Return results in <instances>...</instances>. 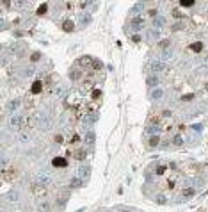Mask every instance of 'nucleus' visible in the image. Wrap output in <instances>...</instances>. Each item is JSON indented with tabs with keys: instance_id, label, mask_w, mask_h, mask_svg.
Returning <instances> with one entry per match:
<instances>
[{
	"instance_id": "nucleus-26",
	"label": "nucleus",
	"mask_w": 208,
	"mask_h": 212,
	"mask_svg": "<svg viewBox=\"0 0 208 212\" xmlns=\"http://www.w3.org/2000/svg\"><path fill=\"white\" fill-rule=\"evenodd\" d=\"M96 120H98V114H96V112H92V114L87 116V120L84 121V125H85V123H96Z\"/></svg>"
},
{
	"instance_id": "nucleus-36",
	"label": "nucleus",
	"mask_w": 208,
	"mask_h": 212,
	"mask_svg": "<svg viewBox=\"0 0 208 212\" xmlns=\"http://www.w3.org/2000/svg\"><path fill=\"white\" fill-rule=\"evenodd\" d=\"M173 143H174L176 146H181V145H183V139H181L180 135H174V139H173Z\"/></svg>"
},
{
	"instance_id": "nucleus-41",
	"label": "nucleus",
	"mask_w": 208,
	"mask_h": 212,
	"mask_svg": "<svg viewBox=\"0 0 208 212\" xmlns=\"http://www.w3.org/2000/svg\"><path fill=\"white\" fill-rule=\"evenodd\" d=\"M32 73H34V66H30V68H27V69H25V75H29V77H30Z\"/></svg>"
},
{
	"instance_id": "nucleus-40",
	"label": "nucleus",
	"mask_w": 208,
	"mask_h": 212,
	"mask_svg": "<svg viewBox=\"0 0 208 212\" xmlns=\"http://www.w3.org/2000/svg\"><path fill=\"white\" fill-rule=\"evenodd\" d=\"M39 57H41V54H39V52H36V54H32V57H30V59H32V62H37V61H39Z\"/></svg>"
},
{
	"instance_id": "nucleus-30",
	"label": "nucleus",
	"mask_w": 208,
	"mask_h": 212,
	"mask_svg": "<svg viewBox=\"0 0 208 212\" xmlns=\"http://www.w3.org/2000/svg\"><path fill=\"white\" fill-rule=\"evenodd\" d=\"M41 87H43V82H41V80H36V82L32 84V93H39Z\"/></svg>"
},
{
	"instance_id": "nucleus-12",
	"label": "nucleus",
	"mask_w": 208,
	"mask_h": 212,
	"mask_svg": "<svg viewBox=\"0 0 208 212\" xmlns=\"http://www.w3.org/2000/svg\"><path fill=\"white\" fill-rule=\"evenodd\" d=\"M20 105H21V100H20V98H14V100H11V102H9L7 111H9V112H14V111H18V109H20Z\"/></svg>"
},
{
	"instance_id": "nucleus-37",
	"label": "nucleus",
	"mask_w": 208,
	"mask_h": 212,
	"mask_svg": "<svg viewBox=\"0 0 208 212\" xmlns=\"http://www.w3.org/2000/svg\"><path fill=\"white\" fill-rule=\"evenodd\" d=\"M102 61H98V59H94V61H92V68H94V69H102Z\"/></svg>"
},
{
	"instance_id": "nucleus-46",
	"label": "nucleus",
	"mask_w": 208,
	"mask_h": 212,
	"mask_svg": "<svg viewBox=\"0 0 208 212\" xmlns=\"http://www.w3.org/2000/svg\"><path fill=\"white\" fill-rule=\"evenodd\" d=\"M77 157H78L80 160H82V159H85V152H84V150H82V152H78V153H77Z\"/></svg>"
},
{
	"instance_id": "nucleus-45",
	"label": "nucleus",
	"mask_w": 208,
	"mask_h": 212,
	"mask_svg": "<svg viewBox=\"0 0 208 212\" xmlns=\"http://www.w3.org/2000/svg\"><path fill=\"white\" fill-rule=\"evenodd\" d=\"M192 98H194V95H187V96H183L181 100H183V102H190Z\"/></svg>"
},
{
	"instance_id": "nucleus-2",
	"label": "nucleus",
	"mask_w": 208,
	"mask_h": 212,
	"mask_svg": "<svg viewBox=\"0 0 208 212\" xmlns=\"http://www.w3.org/2000/svg\"><path fill=\"white\" fill-rule=\"evenodd\" d=\"M23 123H25V116L14 114L11 120H9V125H11V128H14V130H21V128H23Z\"/></svg>"
},
{
	"instance_id": "nucleus-11",
	"label": "nucleus",
	"mask_w": 208,
	"mask_h": 212,
	"mask_svg": "<svg viewBox=\"0 0 208 212\" xmlns=\"http://www.w3.org/2000/svg\"><path fill=\"white\" fill-rule=\"evenodd\" d=\"M166 25V18L164 16H157V18H153V29H162V27H164Z\"/></svg>"
},
{
	"instance_id": "nucleus-34",
	"label": "nucleus",
	"mask_w": 208,
	"mask_h": 212,
	"mask_svg": "<svg viewBox=\"0 0 208 212\" xmlns=\"http://www.w3.org/2000/svg\"><path fill=\"white\" fill-rule=\"evenodd\" d=\"M91 21V16L89 14H85V16H80V25L84 27V25H87V23Z\"/></svg>"
},
{
	"instance_id": "nucleus-20",
	"label": "nucleus",
	"mask_w": 208,
	"mask_h": 212,
	"mask_svg": "<svg viewBox=\"0 0 208 212\" xmlns=\"http://www.w3.org/2000/svg\"><path fill=\"white\" fill-rule=\"evenodd\" d=\"M146 38H148V39H158V38H160V30H158V29H149V30L146 32Z\"/></svg>"
},
{
	"instance_id": "nucleus-24",
	"label": "nucleus",
	"mask_w": 208,
	"mask_h": 212,
	"mask_svg": "<svg viewBox=\"0 0 208 212\" xmlns=\"http://www.w3.org/2000/svg\"><path fill=\"white\" fill-rule=\"evenodd\" d=\"M142 9H144V4H142V2H137V4L130 9V13H132V14H137V13H141Z\"/></svg>"
},
{
	"instance_id": "nucleus-14",
	"label": "nucleus",
	"mask_w": 208,
	"mask_h": 212,
	"mask_svg": "<svg viewBox=\"0 0 208 212\" xmlns=\"http://www.w3.org/2000/svg\"><path fill=\"white\" fill-rule=\"evenodd\" d=\"M89 175H91V168H89V166H80V168H78V175H77V177H80V178L84 180V178H87Z\"/></svg>"
},
{
	"instance_id": "nucleus-8",
	"label": "nucleus",
	"mask_w": 208,
	"mask_h": 212,
	"mask_svg": "<svg viewBox=\"0 0 208 212\" xmlns=\"http://www.w3.org/2000/svg\"><path fill=\"white\" fill-rule=\"evenodd\" d=\"M162 96H164V89H162V87H155V89H151V93H149V98H151V100H160Z\"/></svg>"
},
{
	"instance_id": "nucleus-5",
	"label": "nucleus",
	"mask_w": 208,
	"mask_h": 212,
	"mask_svg": "<svg viewBox=\"0 0 208 212\" xmlns=\"http://www.w3.org/2000/svg\"><path fill=\"white\" fill-rule=\"evenodd\" d=\"M39 184H43V185H48L50 182H52V175L48 173V171H41V173H37V178H36Z\"/></svg>"
},
{
	"instance_id": "nucleus-32",
	"label": "nucleus",
	"mask_w": 208,
	"mask_h": 212,
	"mask_svg": "<svg viewBox=\"0 0 208 212\" xmlns=\"http://www.w3.org/2000/svg\"><path fill=\"white\" fill-rule=\"evenodd\" d=\"M196 2H194V0H180V6L181 7H192Z\"/></svg>"
},
{
	"instance_id": "nucleus-6",
	"label": "nucleus",
	"mask_w": 208,
	"mask_h": 212,
	"mask_svg": "<svg viewBox=\"0 0 208 212\" xmlns=\"http://www.w3.org/2000/svg\"><path fill=\"white\" fill-rule=\"evenodd\" d=\"M4 200H6V201H9V203H16V201L20 200V193H18L16 189H11V191L4 196Z\"/></svg>"
},
{
	"instance_id": "nucleus-35",
	"label": "nucleus",
	"mask_w": 208,
	"mask_h": 212,
	"mask_svg": "<svg viewBox=\"0 0 208 212\" xmlns=\"http://www.w3.org/2000/svg\"><path fill=\"white\" fill-rule=\"evenodd\" d=\"M89 62H91V57H80V59H78V66H84V64L87 66Z\"/></svg>"
},
{
	"instance_id": "nucleus-47",
	"label": "nucleus",
	"mask_w": 208,
	"mask_h": 212,
	"mask_svg": "<svg viewBox=\"0 0 208 212\" xmlns=\"http://www.w3.org/2000/svg\"><path fill=\"white\" fill-rule=\"evenodd\" d=\"M192 128H194V130H199V132H201V130H203V125H201V123H199V125H192Z\"/></svg>"
},
{
	"instance_id": "nucleus-18",
	"label": "nucleus",
	"mask_w": 208,
	"mask_h": 212,
	"mask_svg": "<svg viewBox=\"0 0 208 212\" xmlns=\"http://www.w3.org/2000/svg\"><path fill=\"white\" fill-rule=\"evenodd\" d=\"M196 194V187H183V193H181V196L187 200V198H190V196H194Z\"/></svg>"
},
{
	"instance_id": "nucleus-3",
	"label": "nucleus",
	"mask_w": 208,
	"mask_h": 212,
	"mask_svg": "<svg viewBox=\"0 0 208 212\" xmlns=\"http://www.w3.org/2000/svg\"><path fill=\"white\" fill-rule=\"evenodd\" d=\"M128 27H130L132 30H142V27H144V18H142V16H135V18H132Z\"/></svg>"
},
{
	"instance_id": "nucleus-4",
	"label": "nucleus",
	"mask_w": 208,
	"mask_h": 212,
	"mask_svg": "<svg viewBox=\"0 0 208 212\" xmlns=\"http://www.w3.org/2000/svg\"><path fill=\"white\" fill-rule=\"evenodd\" d=\"M30 189H32V194H36V196H41V194H44V191H46V185H43V184H39L37 180L30 185Z\"/></svg>"
},
{
	"instance_id": "nucleus-19",
	"label": "nucleus",
	"mask_w": 208,
	"mask_h": 212,
	"mask_svg": "<svg viewBox=\"0 0 208 212\" xmlns=\"http://www.w3.org/2000/svg\"><path fill=\"white\" fill-rule=\"evenodd\" d=\"M80 75H82V69H78V68H75V69H71V72H69V79H71L73 82L80 80Z\"/></svg>"
},
{
	"instance_id": "nucleus-28",
	"label": "nucleus",
	"mask_w": 208,
	"mask_h": 212,
	"mask_svg": "<svg viewBox=\"0 0 208 212\" xmlns=\"http://www.w3.org/2000/svg\"><path fill=\"white\" fill-rule=\"evenodd\" d=\"M146 132H148L149 135H157V134H158V127H155V125H148V127H146Z\"/></svg>"
},
{
	"instance_id": "nucleus-27",
	"label": "nucleus",
	"mask_w": 208,
	"mask_h": 212,
	"mask_svg": "<svg viewBox=\"0 0 208 212\" xmlns=\"http://www.w3.org/2000/svg\"><path fill=\"white\" fill-rule=\"evenodd\" d=\"M155 201H157V203H160V205H166V203H167V198H166L164 194H160V193H158V194L155 196Z\"/></svg>"
},
{
	"instance_id": "nucleus-22",
	"label": "nucleus",
	"mask_w": 208,
	"mask_h": 212,
	"mask_svg": "<svg viewBox=\"0 0 208 212\" xmlns=\"http://www.w3.org/2000/svg\"><path fill=\"white\" fill-rule=\"evenodd\" d=\"M173 57H174L173 48H167V50H164V52H162V61H171Z\"/></svg>"
},
{
	"instance_id": "nucleus-25",
	"label": "nucleus",
	"mask_w": 208,
	"mask_h": 212,
	"mask_svg": "<svg viewBox=\"0 0 208 212\" xmlns=\"http://www.w3.org/2000/svg\"><path fill=\"white\" fill-rule=\"evenodd\" d=\"M190 50H192V52H201V50H203V43H201V41L192 43V45H190Z\"/></svg>"
},
{
	"instance_id": "nucleus-39",
	"label": "nucleus",
	"mask_w": 208,
	"mask_h": 212,
	"mask_svg": "<svg viewBox=\"0 0 208 212\" xmlns=\"http://www.w3.org/2000/svg\"><path fill=\"white\" fill-rule=\"evenodd\" d=\"M46 9H48V7H46V4L39 6V7H37V14H43V13H46Z\"/></svg>"
},
{
	"instance_id": "nucleus-15",
	"label": "nucleus",
	"mask_w": 208,
	"mask_h": 212,
	"mask_svg": "<svg viewBox=\"0 0 208 212\" xmlns=\"http://www.w3.org/2000/svg\"><path fill=\"white\" fill-rule=\"evenodd\" d=\"M73 29H75V23L71 20H64L62 21V30L64 32H73Z\"/></svg>"
},
{
	"instance_id": "nucleus-9",
	"label": "nucleus",
	"mask_w": 208,
	"mask_h": 212,
	"mask_svg": "<svg viewBox=\"0 0 208 212\" xmlns=\"http://www.w3.org/2000/svg\"><path fill=\"white\" fill-rule=\"evenodd\" d=\"M158 82H160V79H158V75H149L148 79H146V86L148 87H158Z\"/></svg>"
},
{
	"instance_id": "nucleus-7",
	"label": "nucleus",
	"mask_w": 208,
	"mask_h": 212,
	"mask_svg": "<svg viewBox=\"0 0 208 212\" xmlns=\"http://www.w3.org/2000/svg\"><path fill=\"white\" fill-rule=\"evenodd\" d=\"M94 141H96V134L94 132H85V135H84V143H85V146H92L94 145Z\"/></svg>"
},
{
	"instance_id": "nucleus-10",
	"label": "nucleus",
	"mask_w": 208,
	"mask_h": 212,
	"mask_svg": "<svg viewBox=\"0 0 208 212\" xmlns=\"http://www.w3.org/2000/svg\"><path fill=\"white\" fill-rule=\"evenodd\" d=\"M37 125H39L41 128H48V127H50L48 118H46L44 114H37Z\"/></svg>"
},
{
	"instance_id": "nucleus-17",
	"label": "nucleus",
	"mask_w": 208,
	"mask_h": 212,
	"mask_svg": "<svg viewBox=\"0 0 208 212\" xmlns=\"http://www.w3.org/2000/svg\"><path fill=\"white\" fill-rule=\"evenodd\" d=\"M37 212H50V201H46V200L39 201L37 203Z\"/></svg>"
},
{
	"instance_id": "nucleus-43",
	"label": "nucleus",
	"mask_w": 208,
	"mask_h": 212,
	"mask_svg": "<svg viewBox=\"0 0 208 212\" xmlns=\"http://www.w3.org/2000/svg\"><path fill=\"white\" fill-rule=\"evenodd\" d=\"M91 4H94V2H80V7H82V9H85V7H89Z\"/></svg>"
},
{
	"instance_id": "nucleus-23",
	"label": "nucleus",
	"mask_w": 208,
	"mask_h": 212,
	"mask_svg": "<svg viewBox=\"0 0 208 212\" xmlns=\"http://www.w3.org/2000/svg\"><path fill=\"white\" fill-rule=\"evenodd\" d=\"M30 139H32L30 132H20V143H29Z\"/></svg>"
},
{
	"instance_id": "nucleus-38",
	"label": "nucleus",
	"mask_w": 208,
	"mask_h": 212,
	"mask_svg": "<svg viewBox=\"0 0 208 212\" xmlns=\"http://www.w3.org/2000/svg\"><path fill=\"white\" fill-rule=\"evenodd\" d=\"M66 200H68V193H64V194H61V196H59V203H61V205H64V203H66Z\"/></svg>"
},
{
	"instance_id": "nucleus-48",
	"label": "nucleus",
	"mask_w": 208,
	"mask_h": 212,
	"mask_svg": "<svg viewBox=\"0 0 208 212\" xmlns=\"http://www.w3.org/2000/svg\"><path fill=\"white\" fill-rule=\"evenodd\" d=\"M98 95H100V91H98V89H94V91H92V98H96Z\"/></svg>"
},
{
	"instance_id": "nucleus-21",
	"label": "nucleus",
	"mask_w": 208,
	"mask_h": 212,
	"mask_svg": "<svg viewBox=\"0 0 208 212\" xmlns=\"http://www.w3.org/2000/svg\"><path fill=\"white\" fill-rule=\"evenodd\" d=\"M11 52H13V54H16V55H23V52H25V48H23V45L16 43V45H13Z\"/></svg>"
},
{
	"instance_id": "nucleus-33",
	"label": "nucleus",
	"mask_w": 208,
	"mask_h": 212,
	"mask_svg": "<svg viewBox=\"0 0 208 212\" xmlns=\"http://www.w3.org/2000/svg\"><path fill=\"white\" fill-rule=\"evenodd\" d=\"M181 29H185V23H183V21H180V23H174V25L171 27V30H173V32H176V30H181Z\"/></svg>"
},
{
	"instance_id": "nucleus-13",
	"label": "nucleus",
	"mask_w": 208,
	"mask_h": 212,
	"mask_svg": "<svg viewBox=\"0 0 208 212\" xmlns=\"http://www.w3.org/2000/svg\"><path fill=\"white\" fill-rule=\"evenodd\" d=\"M82 185H84V180L80 177H73L69 180V187H71V189H77V187H82Z\"/></svg>"
},
{
	"instance_id": "nucleus-29",
	"label": "nucleus",
	"mask_w": 208,
	"mask_h": 212,
	"mask_svg": "<svg viewBox=\"0 0 208 212\" xmlns=\"http://www.w3.org/2000/svg\"><path fill=\"white\" fill-rule=\"evenodd\" d=\"M158 143H160V139H158V135H151V137H149V146H151V148L158 146Z\"/></svg>"
},
{
	"instance_id": "nucleus-1",
	"label": "nucleus",
	"mask_w": 208,
	"mask_h": 212,
	"mask_svg": "<svg viewBox=\"0 0 208 212\" xmlns=\"http://www.w3.org/2000/svg\"><path fill=\"white\" fill-rule=\"evenodd\" d=\"M149 69L153 72V75H158V73L167 72V66H166V62L162 61V59H155V61L149 62Z\"/></svg>"
},
{
	"instance_id": "nucleus-42",
	"label": "nucleus",
	"mask_w": 208,
	"mask_h": 212,
	"mask_svg": "<svg viewBox=\"0 0 208 212\" xmlns=\"http://www.w3.org/2000/svg\"><path fill=\"white\" fill-rule=\"evenodd\" d=\"M64 93H66V91H64V87H59V89L55 91V95H57V96H62Z\"/></svg>"
},
{
	"instance_id": "nucleus-16",
	"label": "nucleus",
	"mask_w": 208,
	"mask_h": 212,
	"mask_svg": "<svg viewBox=\"0 0 208 212\" xmlns=\"http://www.w3.org/2000/svg\"><path fill=\"white\" fill-rule=\"evenodd\" d=\"M52 164H54L55 168H66V166H68V160L62 159V157H55V159L52 160Z\"/></svg>"
},
{
	"instance_id": "nucleus-31",
	"label": "nucleus",
	"mask_w": 208,
	"mask_h": 212,
	"mask_svg": "<svg viewBox=\"0 0 208 212\" xmlns=\"http://www.w3.org/2000/svg\"><path fill=\"white\" fill-rule=\"evenodd\" d=\"M169 45H171L169 39H162V41H158V46H160L162 50H167V48H169Z\"/></svg>"
},
{
	"instance_id": "nucleus-44",
	"label": "nucleus",
	"mask_w": 208,
	"mask_h": 212,
	"mask_svg": "<svg viewBox=\"0 0 208 212\" xmlns=\"http://www.w3.org/2000/svg\"><path fill=\"white\" fill-rule=\"evenodd\" d=\"M118 212H132V208H128V207H119Z\"/></svg>"
}]
</instances>
